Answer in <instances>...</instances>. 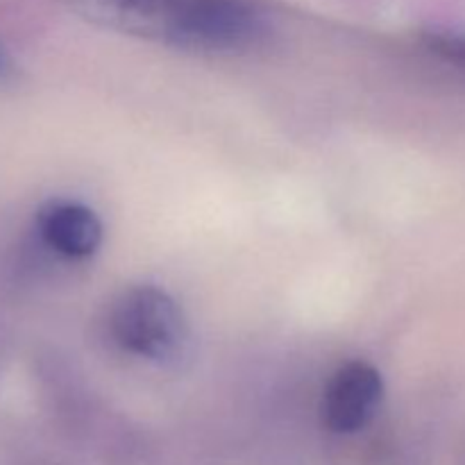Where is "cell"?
Instances as JSON below:
<instances>
[{
	"instance_id": "1",
	"label": "cell",
	"mask_w": 465,
	"mask_h": 465,
	"mask_svg": "<svg viewBox=\"0 0 465 465\" xmlns=\"http://www.w3.org/2000/svg\"><path fill=\"white\" fill-rule=\"evenodd\" d=\"M71 7L95 25L203 53L250 48L266 32L252 0H71Z\"/></svg>"
},
{
	"instance_id": "2",
	"label": "cell",
	"mask_w": 465,
	"mask_h": 465,
	"mask_svg": "<svg viewBox=\"0 0 465 465\" xmlns=\"http://www.w3.org/2000/svg\"><path fill=\"white\" fill-rule=\"evenodd\" d=\"M109 327L123 350L153 361L173 359L186 341L180 304L157 286H134L118 295Z\"/></svg>"
},
{
	"instance_id": "3",
	"label": "cell",
	"mask_w": 465,
	"mask_h": 465,
	"mask_svg": "<svg viewBox=\"0 0 465 465\" xmlns=\"http://www.w3.org/2000/svg\"><path fill=\"white\" fill-rule=\"evenodd\" d=\"M384 398V380L371 363L352 361L336 371L322 398V420L331 431L352 434L375 418Z\"/></svg>"
},
{
	"instance_id": "4",
	"label": "cell",
	"mask_w": 465,
	"mask_h": 465,
	"mask_svg": "<svg viewBox=\"0 0 465 465\" xmlns=\"http://www.w3.org/2000/svg\"><path fill=\"white\" fill-rule=\"evenodd\" d=\"M41 239L50 250L68 259L91 257L103 243V223L86 204L53 200L36 216Z\"/></svg>"
},
{
	"instance_id": "5",
	"label": "cell",
	"mask_w": 465,
	"mask_h": 465,
	"mask_svg": "<svg viewBox=\"0 0 465 465\" xmlns=\"http://www.w3.org/2000/svg\"><path fill=\"white\" fill-rule=\"evenodd\" d=\"M430 48L448 62L465 66V36L463 35H434L430 36Z\"/></svg>"
},
{
	"instance_id": "6",
	"label": "cell",
	"mask_w": 465,
	"mask_h": 465,
	"mask_svg": "<svg viewBox=\"0 0 465 465\" xmlns=\"http://www.w3.org/2000/svg\"><path fill=\"white\" fill-rule=\"evenodd\" d=\"M16 75V64H14L12 54L7 53L3 44H0V82H9Z\"/></svg>"
}]
</instances>
